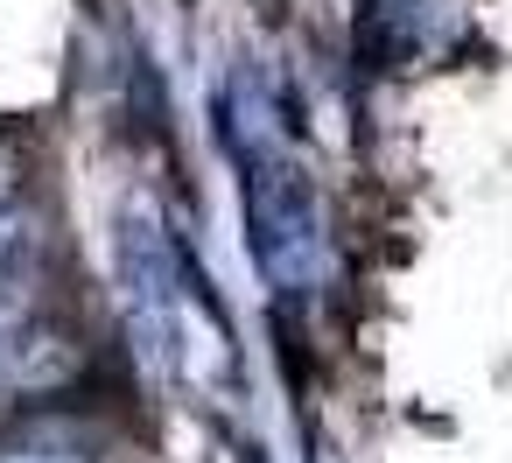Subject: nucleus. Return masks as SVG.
Masks as SVG:
<instances>
[{"label":"nucleus","instance_id":"1","mask_svg":"<svg viewBox=\"0 0 512 463\" xmlns=\"http://www.w3.org/2000/svg\"><path fill=\"white\" fill-rule=\"evenodd\" d=\"M239 162H246V211H253V253L274 288L302 295L323 274V211L302 176V162L281 148L274 127L239 120Z\"/></svg>","mask_w":512,"mask_h":463},{"label":"nucleus","instance_id":"2","mask_svg":"<svg viewBox=\"0 0 512 463\" xmlns=\"http://www.w3.org/2000/svg\"><path fill=\"white\" fill-rule=\"evenodd\" d=\"M92 351L57 330V323H22L0 351V400H36V393H71L85 379Z\"/></svg>","mask_w":512,"mask_h":463},{"label":"nucleus","instance_id":"3","mask_svg":"<svg viewBox=\"0 0 512 463\" xmlns=\"http://www.w3.org/2000/svg\"><path fill=\"white\" fill-rule=\"evenodd\" d=\"M36 246H43V232H36V218L22 204L0 211V302H22V288L36 274Z\"/></svg>","mask_w":512,"mask_h":463},{"label":"nucleus","instance_id":"4","mask_svg":"<svg viewBox=\"0 0 512 463\" xmlns=\"http://www.w3.org/2000/svg\"><path fill=\"white\" fill-rule=\"evenodd\" d=\"M0 463H92V456L71 449V442H57V435H29V442H8V449H0Z\"/></svg>","mask_w":512,"mask_h":463},{"label":"nucleus","instance_id":"5","mask_svg":"<svg viewBox=\"0 0 512 463\" xmlns=\"http://www.w3.org/2000/svg\"><path fill=\"white\" fill-rule=\"evenodd\" d=\"M29 323V302H0V351H8V337Z\"/></svg>","mask_w":512,"mask_h":463},{"label":"nucleus","instance_id":"6","mask_svg":"<svg viewBox=\"0 0 512 463\" xmlns=\"http://www.w3.org/2000/svg\"><path fill=\"white\" fill-rule=\"evenodd\" d=\"M0 407H8V400H0Z\"/></svg>","mask_w":512,"mask_h":463}]
</instances>
